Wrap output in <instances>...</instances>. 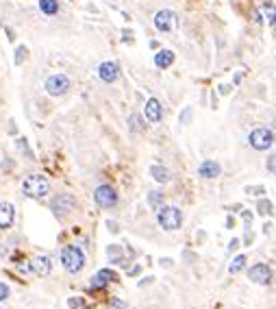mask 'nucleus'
<instances>
[{"label":"nucleus","instance_id":"nucleus-1","mask_svg":"<svg viewBox=\"0 0 276 309\" xmlns=\"http://www.w3.org/2000/svg\"><path fill=\"white\" fill-rule=\"evenodd\" d=\"M157 222L165 231H176L183 224V211L178 207H161L157 211Z\"/></svg>","mask_w":276,"mask_h":309},{"label":"nucleus","instance_id":"nucleus-2","mask_svg":"<svg viewBox=\"0 0 276 309\" xmlns=\"http://www.w3.org/2000/svg\"><path fill=\"white\" fill-rule=\"evenodd\" d=\"M22 192L26 194L28 198H44V196L50 192V183H48L44 176H39V174H31V176L24 179Z\"/></svg>","mask_w":276,"mask_h":309},{"label":"nucleus","instance_id":"nucleus-3","mask_svg":"<svg viewBox=\"0 0 276 309\" xmlns=\"http://www.w3.org/2000/svg\"><path fill=\"white\" fill-rule=\"evenodd\" d=\"M61 261L68 272H81L83 266H85V255L76 246H65L61 251Z\"/></svg>","mask_w":276,"mask_h":309},{"label":"nucleus","instance_id":"nucleus-4","mask_svg":"<svg viewBox=\"0 0 276 309\" xmlns=\"http://www.w3.org/2000/svg\"><path fill=\"white\" fill-rule=\"evenodd\" d=\"M248 144L255 148V151H268L274 144V133L270 129H255L248 138Z\"/></svg>","mask_w":276,"mask_h":309},{"label":"nucleus","instance_id":"nucleus-5","mask_svg":"<svg viewBox=\"0 0 276 309\" xmlns=\"http://www.w3.org/2000/svg\"><path fill=\"white\" fill-rule=\"evenodd\" d=\"M176 26H178V17H176V13H174V11L163 9V11H159V13L154 15V28H157V31H161V33H170V31H174Z\"/></svg>","mask_w":276,"mask_h":309},{"label":"nucleus","instance_id":"nucleus-6","mask_svg":"<svg viewBox=\"0 0 276 309\" xmlns=\"http://www.w3.org/2000/svg\"><path fill=\"white\" fill-rule=\"evenodd\" d=\"M70 90V79L65 74H52L50 79L46 81V92L50 96H63Z\"/></svg>","mask_w":276,"mask_h":309},{"label":"nucleus","instance_id":"nucleus-7","mask_svg":"<svg viewBox=\"0 0 276 309\" xmlns=\"http://www.w3.org/2000/svg\"><path fill=\"white\" fill-rule=\"evenodd\" d=\"M94 198H96V203H98L100 207H105V209H111V207L118 205V194H116V189H113L111 185L96 187Z\"/></svg>","mask_w":276,"mask_h":309},{"label":"nucleus","instance_id":"nucleus-8","mask_svg":"<svg viewBox=\"0 0 276 309\" xmlns=\"http://www.w3.org/2000/svg\"><path fill=\"white\" fill-rule=\"evenodd\" d=\"M98 76L105 83H116L120 79V65L116 61H105L98 65Z\"/></svg>","mask_w":276,"mask_h":309},{"label":"nucleus","instance_id":"nucleus-9","mask_svg":"<svg viewBox=\"0 0 276 309\" xmlns=\"http://www.w3.org/2000/svg\"><path fill=\"white\" fill-rule=\"evenodd\" d=\"M143 116H146L148 122H161L163 120V105H161L157 98H148L146 100V109H143Z\"/></svg>","mask_w":276,"mask_h":309},{"label":"nucleus","instance_id":"nucleus-10","mask_svg":"<svg viewBox=\"0 0 276 309\" xmlns=\"http://www.w3.org/2000/svg\"><path fill=\"white\" fill-rule=\"evenodd\" d=\"M248 277L253 279L255 283H259V285H268L270 279H272V270H270L266 264H257V266H253V268H250Z\"/></svg>","mask_w":276,"mask_h":309},{"label":"nucleus","instance_id":"nucleus-11","mask_svg":"<svg viewBox=\"0 0 276 309\" xmlns=\"http://www.w3.org/2000/svg\"><path fill=\"white\" fill-rule=\"evenodd\" d=\"M220 163L218 161H211V159H205L200 165H198V174L202 176V179H218L220 176Z\"/></svg>","mask_w":276,"mask_h":309},{"label":"nucleus","instance_id":"nucleus-12","mask_svg":"<svg viewBox=\"0 0 276 309\" xmlns=\"http://www.w3.org/2000/svg\"><path fill=\"white\" fill-rule=\"evenodd\" d=\"M52 268V264H50V257L48 255H37V257L33 259V266H31V270L35 272V275H39V277H46L48 272H50Z\"/></svg>","mask_w":276,"mask_h":309},{"label":"nucleus","instance_id":"nucleus-13","mask_svg":"<svg viewBox=\"0 0 276 309\" xmlns=\"http://www.w3.org/2000/svg\"><path fill=\"white\" fill-rule=\"evenodd\" d=\"M74 198H72L70 194H61L59 198L52 200V209H55V213H68L72 211V207H74Z\"/></svg>","mask_w":276,"mask_h":309},{"label":"nucleus","instance_id":"nucleus-14","mask_svg":"<svg viewBox=\"0 0 276 309\" xmlns=\"http://www.w3.org/2000/svg\"><path fill=\"white\" fill-rule=\"evenodd\" d=\"M118 275L116 272H111V270H100L98 275H96L92 279V290H103L107 283H111V281H116Z\"/></svg>","mask_w":276,"mask_h":309},{"label":"nucleus","instance_id":"nucleus-15","mask_svg":"<svg viewBox=\"0 0 276 309\" xmlns=\"http://www.w3.org/2000/svg\"><path fill=\"white\" fill-rule=\"evenodd\" d=\"M13 205L11 203H0V229H9L13 224Z\"/></svg>","mask_w":276,"mask_h":309},{"label":"nucleus","instance_id":"nucleus-16","mask_svg":"<svg viewBox=\"0 0 276 309\" xmlns=\"http://www.w3.org/2000/svg\"><path fill=\"white\" fill-rule=\"evenodd\" d=\"M172 63H174L172 50H159L157 55H154V65H157V68H170Z\"/></svg>","mask_w":276,"mask_h":309},{"label":"nucleus","instance_id":"nucleus-17","mask_svg":"<svg viewBox=\"0 0 276 309\" xmlns=\"http://www.w3.org/2000/svg\"><path fill=\"white\" fill-rule=\"evenodd\" d=\"M150 174H152L154 181H159V183L170 181V170L163 168V165H152V168H150Z\"/></svg>","mask_w":276,"mask_h":309},{"label":"nucleus","instance_id":"nucleus-18","mask_svg":"<svg viewBox=\"0 0 276 309\" xmlns=\"http://www.w3.org/2000/svg\"><path fill=\"white\" fill-rule=\"evenodd\" d=\"M39 9H41V13H46V15H55V13H59V2L57 0H39Z\"/></svg>","mask_w":276,"mask_h":309},{"label":"nucleus","instance_id":"nucleus-19","mask_svg":"<svg viewBox=\"0 0 276 309\" xmlns=\"http://www.w3.org/2000/svg\"><path fill=\"white\" fill-rule=\"evenodd\" d=\"M148 203H150V207H152V209L159 211L161 207H163V194H161V192H150Z\"/></svg>","mask_w":276,"mask_h":309},{"label":"nucleus","instance_id":"nucleus-20","mask_svg":"<svg viewBox=\"0 0 276 309\" xmlns=\"http://www.w3.org/2000/svg\"><path fill=\"white\" fill-rule=\"evenodd\" d=\"M129 129L133 131V133H139V131L143 129V124H141V116L139 114H133L129 118Z\"/></svg>","mask_w":276,"mask_h":309},{"label":"nucleus","instance_id":"nucleus-21","mask_svg":"<svg viewBox=\"0 0 276 309\" xmlns=\"http://www.w3.org/2000/svg\"><path fill=\"white\" fill-rule=\"evenodd\" d=\"M244 266H246V257H244V255H239V257L233 259V264H231V272H233V275H237V272L242 270Z\"/></svg>","mask_w":276,"mask_h":309},{"label":"nucleus","instance_id":"nucleus-22","mask_svg":"<svg viewBox=\"0 0 276 309\" xmlns=\"http://www.w3.org/2000/svg\"><path fill=\"white\" fill-rule=\"evenodd\" d=\"M109 309H129V305H127V303H124L122 299H111Z\"/></svg>","mask_w":276,"mask_h":309},{"label":"nucleus","instance_id":"nucleus-23","mask_svg":"<svg viewBox=\"0 0 276 309\" xmlns=\"http://www.w3.org/2000/svg\"><path fill=\"white\" fill-rule=\"evenodd\" d=\"M7 299H9V288H7V285H4L2 281H0V303L7 301Z\"/></svg>","mask_w":276,"mask_h":309},{"label":"nucleus","instance_id":"nucleus-24","mask_svg":"<svg viewBox=\"0 0 276 309\" xmlns=\"http://www.w3.org/2000/svg\"><path fill=\"white\" fill-rule=\"evenodd\" d=\"M270 211H272V203L261 200V203H259V213H270Z\"/></svg>","mask_w":276,"mask_h":309},{"label":"nucleus","instance_id":"nucleus-25","mask_svg":"<svg viewBox=\"0 0 276 309\" xmlns=\"http://www.w3.org/2000/svg\"><path fill=\"white\" fill-rule=\"evenodd\" d=\"M189 118H191V109L187 107V109L183 111V116H181V124H187V122H189Z\"/></svg>","mask_w":276,"mask_h":309},{"label":"nucleus","instance_id":"nucleus-26","mask_svg":"<svg viewBox=\"0 0 276 309\" xmlns=\"http://www.w3.org/2000/svg\"><path fill=\"white\" fill-rule=\"evenodd\" d=\"M17 270L26 275V272H31V266H28V261H20V266H17Z\"/></svg>","mask_w":276,"mask_h":309},{"label":"nucleus","instance_id":"nucleus-27","mask_svg":"<svg viewBox=\"0 0 276 309\" xmlns=\"http://www.w3.org/2000/svg\"><path fill=\"white\" fill-rule=\"evenodd\" d=\"M26 55V48H24V46H20V48H17V57H15V63H22V57Z\"/></svg>","mask_w":276,"mask_h":309},{"label":"nucleus","instance_id":"nucleus-28","mask_svg":"<svg viewBox=\"0 0 276 309\" xmlns=\"http://www.w3.org/2000/svg\"><path fill=\"white\" fill-rule=\"evenodd\" d=\"M239 246V240H233L231 244H229V251H235V248Z\"/></svg>","mask_w":276,"mask_h":309},{"label":"nucleus","instance_id":"nucleus-29","mask_svg":"<svg viewBox=\"0 0 276 309\" xmlns=\"http://www.w3.org/2000/svg\"><path fill=\"white\" fill-rule=\"evenodd\" d=\"M220 90H222V94H229V92H231V87H229V85H222Z\"/></svg>","mask_w":276,"mask_h":309}]
</instances>
